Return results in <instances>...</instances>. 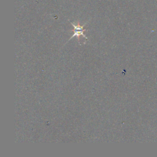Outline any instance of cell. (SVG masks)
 Segmentation results:
<instances>
[{"label":"cell","instance_id":"6da1fadb","mask_svg":"<svg viewBox=\"0 0 157 157\" xmlns=\"http://www.w3.org/2000/svg\"><path fill=\"white\" fill-rule=\"evenodd\" d=\"M71 23V25H72V26L74 27V30H73V31H74V34H73V35L72 36V37L70 38V39H71L72 37H75V36H77V37H78L79 38V37L80 36H82L83 37H84L86 39H88V38L86 37V36L84 34V31H86V29H84L83 28V27H84V26L85 25H82V26H81V25H80V24L79 23H78L77 24V25H74V23ZM69 39V40H70Z\"/></svg>","mask_w":157,"mask_h":157}]
</instances>
